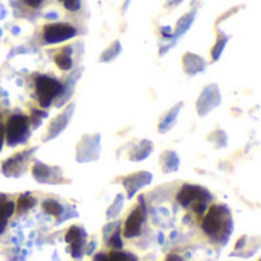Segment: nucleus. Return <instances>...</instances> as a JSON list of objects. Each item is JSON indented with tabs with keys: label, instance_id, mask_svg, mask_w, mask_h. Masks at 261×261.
<instances>
[{
	"label": "nucleus",
	"instance_id": "14",
	"mask_svg": "<svg viewBox=\"0 0 261 261\" xmlns=\"http://www.w3.org/2000/svg\"><path fill=\"white\" fill-rule=\"evenodd\" d=\"M81 73H83V67L73 70V72L66 78V83L63 84L61 92H60V95H58L57 99H55V107H64V106L69 102V99L72 98V95H73V92H75V84H76V81L80 80Z\"/></svg>",
	"mask_w": 261,
	"mask_h": 261
},
{
	"label": "nucleus",
	"instance_id": "4",
	"mask_svg": "<svg viewBox=\"0 0 261 261\" xmlns=\"http://www.w3.org/2000/svg\"><path fill=\"white\" fill-rule=\"evenodd\" d=\"M101 153V135H84L76 144V162L87 164L98 161Z\"/></svg>",
	"mask_w": 261,
	"mask_h": 261
},
{
	"label": "nucleus",
	"instance_id": "21",
	"mask_svg": "<svg viewBox=\"0 0 261 261\" xmlns=\"http://www.w3.org/2000/svg\"><path fill=\"white\" fill-rule=\"evenodd\" d=\"M70 55H72V47L70 46L61 49V52L55 55V63H57V66L61 70H70L72 69L73 61H72V57Z\"/></svg>",
	"mask_w": 261,
	"mask_h": 261
},
{
	"label": "nucleus",
	"instance_id": "32",
	"mask_svg": "<svg viewBox=\"0 0 261 261\" xmlns=\"http://www.w3.org/2000/svg\"><path fill=\"white\" fill-rule=\"evenodd\" d=\"M60 2H63L64 8L70 12H76L81 9V0H60Z\"/></svg>",
	"mask_w": 261,
	"mask_h": 261
},
{
	"label": "nucleus",
	"instance_id": "24",
	"mask_svg": "<svg viewBox=\"0 0 261 261\" xmlns=\"http://www.w3.org/2000/svg\"><path fill=\"white\" fill-rule=\"evenodd\" d=\"M208 141L213 142L217 148H223V147L228 145V135H226V132H223V130H216V132H213V133L210 135Z\"/></svg>",
	"mask_w": 261,
	"mask_h": 261
},
{
	"label": "nucleus",
	"instance_id": "36",
	"mask_svg": "<svg viewBox=\"0 0 261 261\" xmlns=\"http://www.w3.org/2000/svg\"><path fill=\"white\" fill-rule=\"evenodd\" d=\"M239 9H240V8H232V9H231V11H228V12H226V14H223V15H222V17H220V18H219V20H217V24H219V23H220V21H223V20H225V18H228V17H231V14H234V12H237V11H239Z\"/></svg>",
	"mask_w": 261,
	"mask_h": 261
},
{
	"label": "nucleus",
	"instance_id": "12",
	"mask_svg": "<svg viewBox=\"0 0 261 261\" xmlns=\"http://www.w3.org/2000/svg\"><path fill=\"white\" fill-rule=\"evenodd\" d=\"M196 14H197V9L194 8L193 11L187 12L185 15H182V17L179 18V21L176 23V28L173 29V34H171V43L167 44V46H164V47H161V50H159V55H161V57L165 55V54L177 43V40L190 31V28L193 26V23H194V20H196Z\"/></svg>",
	"mask_w": 261,
	"mask_h": 261
},
{
	"label": "nucleus",
	"instance_id": "26",
	"mask_svg": "<svg viewBox=\"0 0 261 261\" xmlns=\"http://www.w3.org/2000/svg\"><path fill=\"white\" fill-rule=\"evenodd\" d=\"M69 245H70V254H72V257H73V258H80V257L83 255V248H84V245H86V236H83V237L73 240V242L69 243Z\"/></svg>",
	"mask_w": 261,
	"mask_h": 261
},
{
	"label": "nucleus",
	"instance_id": "29",
	"mask_svg": "<svg viewBox=\"0 0 261 261\" xmlns=\"http://www.w3.org/2000/svg\"><path fill=\"white\" fill-rule=\"evenodd\" d=\"M122 205H124V196H122V194H118V196H116V199H115V202L112 203V206H110V208H109V211H107V217H109V219L116 217V216L121 213Z\"/></svg>",
	"mask_w": 261,
	"mask_h": 261
},
{
	"label": "nucleus",
	"instance_id": "17",
	"mask_svg": "<svg viewBox=\"0 0 261 261\" xmlns=\"http://www.w3.org/2000/svg\"><path fill=\"white\" fill-rule=\"evenodd\" d=\"M15 211V203L9 200L5 194H0V234L6 229L8 220Z\"/></svg>",
	"mask_w": 261,
	"mask_h": 261
},
{
	"label": "nucleus",
	"instance_id": "9",
	"mask_svg": "<svg viewBox=\"0 0 261 261\" xmlns=\"http://www.w3.org/2000/svg\"><path fill=\"white\" fill-rule=\"evenodd\" d=\"M32 176L38 184H49V185H60L66 184L67 180L63 177V171L58 167H49L43 162H35L32 167Z\"/></svg>",
	"mask_w": 261,
	"mask_h": 261
},
{
	"label": "nucleus",
	"instance_id": "38",
	"mask_svg": "<svg viewBox=\"0 0 261 261\" xmlns=\"http://www.w3.org/2000/svg\"><path fill=\"white\" fill-rule=\"evenodd\" d=\"M93 261H109V257L107 255H104V254H96L95 255V258Z\"/></svg>",
	"mask_w": 261,
	"mask_h": 261
},
{
	"label": "nucleus",
	"instance_id": "23",
	"mask_svg": "<svg viewBox=\"0 0 261 261\" xmlns=\"http://www.w3.org/2000/svg\"><path fill=\"white\" fill-rule=\"evenodd\" d=\"M37 203V200L31 196V194H21L17 200V205H15V210L18 214H23L26 211H29L31 208H34Z\"/></svg>",
	"mask_w": 261,
	"mask_h": 261
},
{
	"label": "nucleus",
	"instance_id": "2",
	"mask_svg": "<svg viewBox=\"0 0 261 261\" xmlns=\"http://www.w3.org/2000/svg\"><path fill=\"white\" fill-rule=\"evenodd\" d=\"M31 136L29 119L24 115H12L5 125V141L9 147L24 144Z\"/></svg>",
	"mask_w": 261,
	"mask_h": 261
},
{
	"label": "nucleus",
	"instance_id": "11",
	"mask_svg": "<svg viewBox=\"0 0 261 261\" xmlns=\"http://www.w3.org/2000/svg\"><path fill=\"white\" fill-rule=\"evenodd\" d=\"M73 112H75V104L72 102V104L66 106V109H64L58 116H55V118L50 121L49 128H47V135H46V138H44L46 142L55 139L57 136H60V135L66 130V127L69 125V122H70V119H72V116H73Z\"/></svg>",
	"mask_w": 261,
	"mask_h": 261
},
{
	"label": "nucleus",
	"instance_id": "39",
	"mask_svg": "<svg viewBox=\"0 0 261 261\" xmlns=\"http://www.w3.org/2000/svg\"><path fill=\"white\" fill-rule=\"evenodd\" d=\"M182 2H184V0H170V2H168V6H170V8H174V6H179Z\"/></svg>",
	"mask_w": 261,
	"mask_h": 261
},
{
	"label": "nucleus",
	"instance_id": "28",
	"mask_svg": "<svg viewBox=\"0 0 261 261\" xmlns=\"http://www.w3.org/2000/svg\"><path fill=\"white\" fill-rule=\"evenodd\" d=\"M46 118H47V113H46V112L34 109L32 113H31V116L28 118V119H29V125H32L34 128H38L40 124L43 122V119H46Z\"/></svg>",
	"mask_w": 261,
	"mask_h": 261
},
{
	"label": "nucleus",
	"instance_id": "6",
	"mask_svg": "<svg viewBox=\"0 0 261 261\" xmlns=\"http://www.w3.org/2000/svg\"><path fill=\"white\" fill-rule=\"evenodd\" d=\"M76 35V29L69 23H49L43 28V40L46 44H58Z\"/></svg>",
	"mask_w": 261,
	"mask_h": 261
},
{
	"label": "nucleus",
	"instance_id": "37",
	"mask_svg": "<svg viewBox=\"0 0 261 261\" xmlns=\"http://www.w3.org/2000/svg\"><path fill=\"white\" fill-rule=\"evenodd\" d=\"M41 2H43V0H24V3H26L28 6H31V8H40Z\"/></svg>",
	"mask_w": 261,
	"mask_h": 261
},
{
	"label": "nucleus",
	"instance_id": "18",
	"mask_svg": "<svg viewBox=\"0 0 261 261\" xmlns=\"http://www.w3.org/2000/svg\"><path fill=\"white\" fill-rule=\"evenodd\" d=\"M153 148H154L153 142L148 141V139H144V141H141V142L130 151L128 158H130L132 162H141V161L147 159V158L153 153Z\"/></svg>",
	"mask_w": 261,
	"mask_h": 261
},
{
	"label": "nucleus",
	"instance_id": "1",
	"mask_svg": "<svg viewBox=\"0 0 261 261\" xmlns=\"http://www.w3.org/2000/svg\"><path fill=\"white\" fill-rule=\"evenodd\" d=\"M202 229L214 243L226 245L234 229L229 208L225 205H213L202 222Z\"/></svg>",
	"mask_w": 261,
	"mask_h": 261
},
{
	"label": "nucleus",
	"instance_id": "31",
	"mask_svg": "<svg viewBox=\"0 0 261 261\" xmlns=\"http://www.w3.org/2000/svg\"><path fill=\"white\" fill-rule=\"evenodd\" d=\"M107 245L112 249H121L122 248V240H121V236H119V231L118 229L107 239Z\"/></svg>",
	"mask_w": 261,
	"mask_h": 261
},
{
	"label": "nucleus",
	"instance_id": "22",
	"mask_svg": "<svg viewBox=\"0 0 261 261\" xmlns=\"http://www.w3.org/2000/svg\"><path fill=\"white\" fill-rule=\"evenodd\" d=\"M121 50H122L121 41L116 40V41H113L106 50H102V54L99 55V61H101V63H110V61H113V60L121 54Z\"/></svg>",
	"mask_w": 261,
	"mask_h": 261
},
{
	"label": "nucleus",
	"instance_id": "5",
	"mask_svg": "<svg viewBox=\"0 0 261 261\" xmlns=\"http://www.w3.org/2000/svg\"><path fill=\"white\" fill-rule=\"evenodd\" d=\"M37 148H29L24 151H18L15 154H12L11 158H8L3 164H2V174L6 177H20L24 174V171L28 170L29 161L32 159L34 153Z\"/></svg>",
	"mask_w": 261,
	"mask_h": 261
},
{
	"label": "nucleus",
	"instance_id": "13",
	"mask_svg": "<svg viewBox=\"0 0 261 261\" xmlns=\"http://www.w3.org/2000/svg\"><path fill=\"white\" fill-rule=\"evenodd\" d=\"M151 180H153V176L148 171H138V173H133V174L124 177L122 185H124V188L127 191V197L132 199L141 188L151 184Z\"/></svg>",
	"mask_w": 261,
	"mask_h": 261
},
{
	"label": "nucleus",
	"instance_id": "41",
	"mask_svg": "<svg viewBox=\"0 0 261 261\" xmlns=\"http://www.w3.org/2000/svg\"><path fill=\"white\" fill-rule=\"evenodd\" d=\"M58 15H57V12H49V14H46V18H57Z\"/></svg>",
	"mask_w": 261,
	"mask_h": 261
},
{
	"label": "nucleus",
	"instance_id": "8",
	"mask_svg": "<svg viewBox=\"0 0 261 261\" xmlns=\"http://www.w3.org/2000/svg\"><path fill=\"white\" fill-rule=\"evenodd\" d=\"M211 200H213L211 193L206 188L200 187V185L185 184L180 188V191L177 193V202L182 206H185V208H188L194 202H203V203H206V202H211Z\"/></svg>",
	"mask_w": 261,
	"mask_h": 261
},
{
	"label": "nucleus",
	"instance_id": "7",
	"mask_svg": "<svg viewBox=\"0 0 261 261\" xmlns=\"http://www.w3.org/2000/svg\"><path fill=\"white\" fill-rule=\"evenodd\" d=\"M220 104H222V95H220L219 86L217 84H210L202 90V93L197 98V102H196L197 115L199 116H206L211 110L217 109Z\"/></svg>",
	"mask_w": 261,
	"mask_h": 261
},
{
	"label": "nucleus",
	"instance_id": "20",
	"mask_svg": "<svg viewBox=\"0 0 261 261\" xmlns=\"http://www.w3.org/2000/svg\"><path fill=\"white\" fill-rule=\"evenodd\" d=\"M228 41H229V35H226L225 32L219 31L217 41H216V44L211 49V58H213V61H219L220 60L222 54L225 52V47H226Z\"/></svg>",
	"mask_w": 261,
	"mask_h": 261
},
{
	"label": "nucleus",
	"instance_id": "15",
	"mask_svg": "<svg viewBox=\"0 0 261 261\" xmlns=\"http://www.w3.org/2000/svg\"><path fill=\"white\" fill-rule=\"evenodd\" d=\"M182 69L188 76H194L206 69V61L200 55H196L193 52H187L182 57Z\"/></svg>",
	"mask_w": 261,
	"mask_h": 261
},
{
	"label": "nucleus",
	"instance_id": "33",
	"mask_svg": "<svg viewBox=\"0 0 261 261\" xmlns=\"http://www.w3.org/2000/svg\"><path fill=\"white\" fill-rule=\"evenodd\" d=\"M193 208H194V211L197 213V214H203L205 213V210H206V203H203V202H194L193 203Z\"/></svg>",
	"mask_w": 261,
	"mask_h": 261
},
{
	"label": "nucleus",
	"instance_id": "10",
	"mask_svg": "<svg viewBox=\"0 0 261 261\" xmlns=\"http://www.w3.org/2000/svg\"><path fill=\"white\" fill-rule=\"evenodd\" d=\"M144 222H145V203H144V197H139V206L132 211V214L124 223V236L127 239L138 237L141 234Z\"/></svg>",
	"mask_w": 261,
	"mask_h": 261
},
{
	"label": "nucleus",
	"instance_id": "25",
	"mask_svg": "<svg viewBox=\"0 0 261 261\" xmlns=\"http://www.w3.org/2000/svg\"><path fill=\"white\" fill-rule=\"evenodd\" d=\"M43 210L49 214V216H54V217H60L64 211V208L55 202V200H44L43 202Z\"/></svg>",
	"mask_w": 261,
	"mask_h": 261
},
{
	"label": "nucleus",
	"instance_id": "42",
	"mask_svg": "<svg viewBox=\"0 0 261 261\" xmlns=\"http://www.w3.org/2000/svg\"><path fill=\"white\" fill-rule=\"evenodd\" d=\"M0 37H2V29H0Z\"/></svg>",
	"mask_w": 261,
	"mask_h": 261
},
{
	"label": "nucleus",
	"instance_id": "35",
	"mask_svg": "<svg viewBox=\"0 0 261 261\" xmlns=\"http://www.w3.org/2000/svg\"><path fill=\"white\" fill-rule=\"evenodd\" d=\"M3 142H5V125H3V122H2V116H0V151H2Z\"/></svg>",
	"mask_w": 261,
	"mask_h": 261
},
{
	"label": "nucleus",
	"instance_id": "3",
	"mask_svg": "<svg viewBox=\"0 0 261 261\" xmlns=\"http://www.w3.org/2000/svg\"><path fill=\"white\" fill-rule=\"evenodd\" d=\"M61 87H63V84L58 80H55L52 76H46V75H38L35 78V90H37L38 104L43 109L50 107L52 102L60 95Z\"/></svg>",
	"mask_w": 261,
	"mask_h": 261
},
{
	"label": "nucleus",
	"instance_id": "34",
	"mask_svg": "<svg viewBox=\"0 0 261 261\" xmlns=\"http://www.w3.org/2000/svg\"><path fill=\"white\" fill-rule=\"evenodd\" d=\"M161 34L164 35V38H167V40H171V34H173V29H171L170 26L161 28Z\"/></svg>",
	"mask_w": 261,
	"mask_h": 261
},
{
	"label": "nucleus",
	"instance_id": "19",
	"mask_svg": "<svg viewBox=\"0 0 261 261\" xmlns=\"http://www.w3.org/2000/svg\"><path fill=\"white\" fill-rule=\"evenodd\" d=\"M161 167L164 173H174L180 167V159L176 151H164L161 154Z\"/></svg>",
	"mask_w": 261,
	"mask_h": 261
},
{
	"label": "nucleus",
	"instance_id": "27",
	"mask_svg": "<svg viewBox=\"0 0 261 261\" xmlns=\"http://www.w3.org/2000/svg\"><path fill=\"white\" fill-rule=\"evenodd\" d=\"M109 261H138V258L130 252H121L119 249H113L109 255Z\"/></svg>",
	"mask_w": 261,
	"mask_h": 261
},
{
	"label": "nucleus",
	"instance_id": "16",
	"mask_svg": "<svg viewBox=\"0 0 261 261\" xmlns=\"http://www.w3.org/2000/svg\"><path fill=\"white\" fill-rule=\"evenodd\" d=\"M182 107H184V102H177L176 106H173V107L170 109L168 113H165V115L161 118L159 125H158V130H159L161 135L168 133V132L176 125V121H177V116H179Z\"/></svg>",
	"mask_w": 261,
	"mask_h": 261
},
{
	"label": "nucleus",
	"instance_id": "30",
	"mask_svg": "<svg viewBox=\"0 0 261 261\" xmlns=\"http://www.w3.org/2000/svg\"><path fill=\"white\" fill-rule=\"evenodd\" d=\"M83 236H86V232H84V229L83 228H80V226H70L69 228V231L66 232V237H64V240L67 242V243H72L73 240H76V239H80V237H83Z\"/></svg>",
	"mask_w": 261,
	"mask_h": 261
},
{
	"label": "nucleus",
	"instance_id": "40",
	"mask_svg": "<svg viewBox=\"0 0 261 261\" xmlns=\"http://www.w3.org/2000/svg\"><path fill=\"white\" fill-rule=\"evenodd\" d=\"M167 261H184L179 255H168L167 257Z\"/></svg>",
	"mask_w": 261,
	"mask_h": 261
}]
</instances>
